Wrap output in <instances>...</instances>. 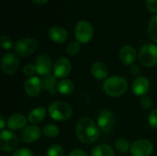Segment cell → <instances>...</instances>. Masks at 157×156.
Segmentation results:
<instances>
[{
	"instance_id": "1",
	"label": "cell",
	"mask_w": 157,
	"mask_h": 156,
	"mask_svg": "<svg viewBox=\"0 0 157 156\" xmlns=\"http://www.w3.org/2000/svg\"><path fill=\"white\" fill-rule=\"evenodd\" d=\"M75 134L81 143L91 144L98 139L99 128L92 119L83 117L75 125Z\"/></svg>"
},
{
	"instance_id": "2",
	"label": "cell",
	"mask_w": 157,
	"mask_h": 156,
	"mask_svg": "<svg viewBox=\"0 0 157 156\" xmlns=\"http://www.w3.org/2000/svg\"><path fill=\"white\" fill-rule=\"evenodd\" d=\"M102 88L108 96L112 97H119L125 94L127 91L128 81L122 76H110L104 81Z\"/></svg>"
},
{
	"instance_id": "3",
	"label": "cell",
	"mask_w": 157,
	"mask_h": 156,
	"mask_svg": "<svg viewBox=\"0 0 157 156\" xmlns=\"http://www.w3.org/2000/svg\"><path fill=\"white\" fill-rule=\"evenodd\" d=\"M50 117L57 121H65L73 115V109L69 104L63 101L52 102L48 108Z\"/></svg>"
},
{
	"instance_id": "4",
	"label": "cell",
	"mask_w": 157,
	"mask_h": 156,
	"mask_svg": "<svg viewBox=\"0 0 157 156\" xmlns=\"http://www.w3.org/2000/svg\"><path fill=\"white\" fill-rule=\"evenodd\" d=\"M139 62L145 67H153L157 64V45L153 43L144 44L138 54Z\"/></svg>"
},
{
	"instance_id": "5",
	"label": "cell",
	"mask_w": 157,
	"mask_h": 156,
	"mask_svg": "<svg viewBox=\"0 0 157 156\" xmlns=\"http://www.w3.org/2000/svg\"><path fill=\"white\" fill-rule=\"evenodd\" d=\"M39 47V42L37 40L32 38H24L18 40L15 45L14 50L15 52L21 57H27L34 53Z\"/></svg>"
},
{
	"instance_id": "6",
	"label": "cell",
	"mask_w": 157,
	"mask_h": 156,
	"mask_svg": "<svg viewBox=\"0 0 157 156\" xmlns=\"http://www.w3.org/2000/svg\"><path fill=\"white\" fill-rule=\"evenodd\" d=\"M19 144L18 138L11 131L4 130L0 133V148L3 152L10 153L17 150Z\"/></svg>"
},
{
	"instance_id": "7",
	"label": "cell",
	"mask_w": 157,
	"mask_h": 156,
	"mask_svg": "<svg viewBox=\"0 0 157 156\" xmlns=\"http://www.w3.org/2000/svg\"><path fill=\"white\" fill-rule=\"evenodd\" d=\"M94 34L92 25L86 20H81L77 22L75 28V35L78 42L87 43L90 41Z\"/></svg>"
},
{
	"instance_id": "8",
	"label": "cell",
	"mask_w": 157,
	"mask_h": 156,
	"mask_svg": "<svg viewBox=\"0 0 157 156\" xmlns=\"http://www.w3.org/2000/svg\"><path fill=\"white\" fill-rule=\"evenodd\" d=\"M154 152L153 143L145 139L133 142L131 144L130 153L132 156H151Z\"/></svg>"
},
{
	"instance_id": "9",
	"label": "cell",
	"mask_w": 157,
	"mask_h": 156,
	"mask_svg": "<svg viewBox=\"0 0 157 156\" xmlns=\"http://www.w3.org/2000/svg\"><path fill=\"white\" fill-rule=\"evenodd\" d=\"M19 67V59L17 53L7 52L1 59V69L6 74H13Z\"/></svg>"
},
{
	"instance_id": "10",
	"label": "cell",
	"mask_w": 157,
	"mask_h": 156,
	"mask_svg": "<svg viewBox=\"0 0 157 156\" xmlns=\"http://www.w3.org/2000/svg\"><path fill=\"white\" fill-rule=\"evenodd\" d=\"M114 122H115L114 114L109 109H102L98 113V119H97V123H98V128L102 131H104V132L110 131L111 129L113 128Z\"/></svg>"
},
{
	"instance_id": "11",
	"label": "cell",
	"mask_w": 157,
	"mask_h": 156,
	"mask_svg": "<svg viewBox=\"0 0 157 156\" xmlns=\"http://www.w3.org/2000/svg\"><path fill=\"white\" fill-rule=\"evenodd\" d=\"M72 71V63L71 62L64 57H61L56 60L53 64V75L56 78L65 79Z\"/></svg>"
},
{
	"instance_id": "12",
	"label": "cell",
	"mask_w": 157,
	"mask_h": 156,
	"mask_svg": "<svg viewBox=\"0 0 157 156\" xmlns=\"http://www.w3.org/2000/svg\"><path fill=\"white\" fill-rule=\"evenodd\" d=\"M37 73L40 75L46 76L51 74L52 71L53 70V65L52 63V59L46 54H40L35 59L34 63Z\"/></svg>"
},
{
	"instance_id": "13",
	"label": "cell",
	"mask_w": 157,
	"mask_h": 156,
	"mask_svg": "<svg viewBox=\"0 0 157 156\" xmlns=\"http://www.w3.org/2000/svg\"><path fill=\"white\" fill-rule=\"evenodd\" d=\"M40 130L36 125L26 126L19 134L20 140L25 143H32L38 141L40 137Z\"/></svg>"
},
{
	"instance_id": "14",
	"label": "cell",
	"mask_w": 157,
	"mask_h": 156,
	"mask_svg": "<svg viewBox=\"0 0 157 156\" xmlns=\"http://www.w3.org/2000/svg\"><path fill=\"white\" fill-rule=\"evenodd\" d=\"M136 58H137V53L132 46L130 45L123 46L119 51V59L125 65L132 66V64H134Z\"/></svg>"
},
{
	"instance_id": "15",
	"label": "cell",
	"mask_w": 157,
	"mask_h": 156,
	"mask_svg": "<svg viewBox=\"0 0 157 156\" xmlns=\"http://www.w3.org/2000/svg\"><path fill=\"white\" fill-rule=\"evenodd\" d=\"M150 89V82L144 76H138L132 83V92L137 97L147 96V93Z\"/></svg>"
},
{
	"instance_id": "16",
	"label": "cell",
	"mask_w": 157,
	"mask_h": 156,
	"mask_svg": "<svg viewBox=\"0 0 157 156\" xmlns=\"http://www.w3.org/2000/svg\"><path fill=\"white\" fill-rule=\"evenodd\" d=\"M24 89L29 97H37L42 89L41 80L37 76L28 78L24 84Z\"/></svg>"
},
{
	"instance_id": "17",
	"label": "cell",
	"mask_w": 157,
	"mask_h": 156,
	"mask_svg": "<svg viewBox=\"0 0 157 156\" xmlns=\"http://www.w3.org/2000/svg\"><path fill=\"white\" fill-rule=\"evenodd\" d=\"M28 119L19 113L14 114L9 117V119L6 121L7 128L12 130V131H18V130H23L26 125H27Z\"/></svg>"
},
{
	"instance_id": "18",
	"label": "cell",
	"mask_w": 157,
	"mask_h": 156,
	"mask_svg": "<svg viewBox=\"0 0 157 156\" xmlns=\"http://www.w3.org/2000/svg\"><path fill=\"white\" fill-rule=\"evenodd\" d=\"M49 37L56 43H63L68 37V33L65 29L60 26H52L49 29Z\"/></svg>"
},
{
	"instance_id": "19",
	"label": "cell",
	"mask_w": 157,
	"mask_h": 156,
	"mask_svg": "<svg viewBox=\"0 0 157 156\" xmlns=\"http://www.w3.org/2000/svg\"><path fill=\"white\" fill-rule=\"evenodd\" d=\"M91 74L94 78L98 80H103L109 74L108 66L101 62H97L91 66Z\"/></svg>"
},
{
	"instance_id": "20",
	"label": "cell",
	"mask_w": 157,
	"mask_h": 156,
	"mask_svg": "<svg viewBox=\"0 0 157 156\" xmlns=\"http://www.w3.org/2000/svg\"><path fill=\"white\" fill-rule=\"evenodd\" d=\"M46 108L44 107H38L33 108L28 115V120L33 125L41 122L46 116Z\"/></svg>"
},
{
	"instance_id": "21",
	"label": "cell",
	"mask_w": 157,
	"mask_h": 156,
	"mask_svg": "<svg viewBox=\"0 0 157 156\" xmlns=\"http://www.w3.org/2000/svg\"><path fill=\"white\" fill-rule=\"evenodd\" d=\"M41 84H42V89L46 90L47 92H49L50 94L54 95L57 92V81H56V77L52 74H49L43 77V79L41 80Z\"/></svg>"
},
{
	"instance_id": "22",
	"label": "cell",
	"mask_w": 157,
	"mask_h": 156,
	"mask_svg": "<svg viewBox=\"0 0 157 156\" xmlns=\"http://www.w3.org/2000/svg\"><path fill=\"white\" fill-rule=\"evenodd\" d=\"M115 152L113 148L108 144H98L93 148L91 156H114Z\"/></svg>"
},
{
	"instance_id": "23",
	"label": "cell",
	"mask_w": 157,
	"mask_h": 156,
	"mask_svg": "<svg viewBox=\"0 0 157 156\" xmlns=\"http://www.w3.org/2000/svg\"><path fill=\"white\" fill-rule=\"evenodd\" d=\"M75 90L74 83L69 79H63L57 84V91L63 95H70Z\"/></svg>"
},
{
	"instance_id": "24",
	"label": "cell",
	"mask_w": 157,
	"mask_h": 156,
	"mask_svg": "<svg viewBox=\"0 0 157 156\" xmlns=\"http://www.w3.org/2000/svg\"><path fill=\"white\" fill-rule=\"evenodd\" d=\"M148 34L150 38L157 43V14L155 15L148 25Z\"/></svg>"
},
{
	"instance_id": "25",
	"label": "cell",
	"mask_w": 157,
	"mask_h": 156,
	"mask_svg": "<svg viewBox=\"0 0 157 156\" xmlns=\"http://www.w3.org/2000/svg\"><path fill=\"white\" fill-rule=\"evenodd\" d=\"M59 132H60V130L57 127V125L52 124V123L47 124L42 130V133L48 138H55L56 136H58Z\"/></svg>"
},
{
	"instance_id": "26",
	"label": "cell",
	"mask_w": 157,
	"mask_h": 156,
	"mask_svg": "<svg viewBox=\"0 0 157 156\" xmlns=\"http://www.w3.org/2000/svg\"><path fill=\"white\" fill-rule=\"evenodd\" d=\"M131 148V145L128 142V140L124 139V138H120L115 142V149L117 152L121 153V154H124L126 152H128Z\"/></svg>"
},
{
	"instance_id": "27",
	"label": "cell",
	"mask_w": 157,
	"mask_h": 156,
	"mask_svg": "<svg viewBox=\"0 0 157 156\" xmlns=\"http://www.w3.org/2000/svg\"><path fill=\"white\" fill-rule=\"evenodd\" d=\"M64 155V151L62 146L54 144L52 145L48 151H47V156H63Z\"/></svg>"
},
{
	"instance_id": "28",
	"label": "cell",
	"mask_w": 157,
	"mask_h": 156,
	"mask_svg": "<svg viewBox=\"0 0 157 156\" xmlns=\"http://www.w3.org/2000/svg\"><path fill=\"white\" fill-rule=\"evenodd\" d=\"M79 51H80V42H78V41L71 42L66 48V52L70 56H74V55L77 54L79 52Z\"/></svg>"
},
{
	"instance_id": "29",
	"label": "cell",
	"mask_w": 157,
	"mask_h": 156,
	"mask_svg": "<svg viewBox=\"0 0 157 156\" xmlns=\"http://www.w3.org/2000/svg\"><path fill=\"white\" fill-rule=\"evenodd\" d=\"M148 122L151 128L157 129V108L150 112L148 116Z\"/></svg>"
},
{
	"instance_id": "30",
	"label": "cell",
	"mask_w": 157,
	"mask_h": 156,
	"mask_svg": "<svg viewBox=\"0 0 157 156\" xmlns=\"http://www.w3.org/2000/svg\"><path fill=\"white\" fill-rule=\"evenodd\" d=\"M1 46L4 50H9L13 46L12 40L6 36V35H2L1 36Z\"/></svg>"
},
{
	"instance_id": "31",
	"label": "cell",
	"mask_w": 157,
	"mask_h": 156,
	"mask_svg": "<svg viewBox=\"0 0 157 156\" xmlns=\"http://www.w3.org/2000/svg\"><path fill=\"white\" fill-rule=\"evenodd\" d=\"M22 72H23V74L26 76H29V77H32L33 76V74L37 72V70H36V67H35L34 64H30L29 63V64H26L23 67Z\"/></svg>"
},
{
	"instance_id": "32",
	"label": "cell",
	"mask_w": 157,
	"mask_h": 156,
	"mask_svg": "<svg viewBox=\"0 0 157 156\" xmlns=\"http://www.w3.org/2000/svg\"><path fill=\"white\" fill-rule=\"evenodd\" d=\"M12 156H33V153L30 149L23 147L15 151Z\"/></svg>"
},
{
	"instance_id": "33",
	"label": "cell",
	"mask_w": 157,
	"mask_h": 156,
	"mask_svg": "<svg viewBox=\"0 0 157 156\" xmlns=\"http://www.w3.org/2000/svg\"><path fill=\"white\" fill-rule=\"evenodd\" d=\"M153 105V100L150 97L148 96H144L141 98V106L145 108V109H149Z\"/></svg>"
},
{
	"instance_id": "34",
	"label": "cell",
	"mask_w": 157,
	"mask_h": 156,
	"mask_svg": "<svg viewBox=\"0 0 157 156\" xmlns=\"http://www.w3.org/2000/svg\"><path fill=\"white\" fill-rule=\"evenodd\" d=\"M146 8L152 12V13H157V0H146Z\"/></svg>"
},
{
	"instance_id": "35",
	"label": "cell",
	"mask_w": 157,
	"mask_h": 156,
	"mask_svg": "<svg viewBox=\"0 0 157 156\" xmlns=\"http://www.w3.org/2000/svg\"><path fill=\"white\" fill-rule=\"evenodd\" d=\"M130 73L132 74V75H135V76H140V74H141V69L139 68L138 65L136 64H132L131 67H130Z\"/></svg>"
},
{
	"instance_id": "36",
	"label": "cell",
	"mask_w": 157,
	"mask_h": 156,
	"mask_svg": "<svg viewBox=\"0 0 157 156\" xmlns=\"http://www.w3.org/2000/svg\"><path fill=\"white\" fill-rule=\"evenodd\" d=\"M69 156H87L86 153L84 152L83 150H80V149H74L71 153Z\"/></svg>"
},
{
	"instance_id": "37",
	"label": "cell",
	"mask_w": 157,
	"mask_h": 156,
	"mask_svg": "<svg viewBox=\"0 0 157 156\" xmlns=\"http://www.w3.org/2000/svg\"><path fill=\"white\" fill-rule=\"evenodd\" d=\"M0 121H1V123H0V129L2 131H4V128L6 127V119H5L4 116H1L0 117Z\"/></svg>"
},
{
	"instance_id": "38",
	"label": "cell",
	"mask_w": 157,
	"mask_h": 156,
	"mask_svg": "<svg viewBox=\"0 0 157 156\" xmlns=\"http://www.w3.org/2000/svg\"><path fill=\"white\" fill-rule=\"evenodd\" d=\"M31 1L33 3L37 4V5H43V4H45V3L48 2V0H31Z\"/></svg>"
}]
</instances>
